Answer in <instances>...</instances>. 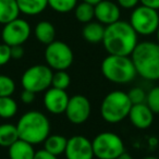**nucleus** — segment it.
<instances>
[{"instance_id": "1", "label": "nucleus", "mask_w": 159, "mask_h": 159, "mask_svg": "<svg viewBox=\"0 0 159 159\" xmlns=\"http://www.w3.org/2000/svg\"><path fill=\"white\" fill-rule=\"evenodd\" d=\"M137 36L130 22L119 20L105 27L102 43L109 55L130 57L139 44Z\"/></svg>"}, {"instance_id": "2", "label": "nucleus", "mask_w": 159, "mask_h": 159, "mask_svg": "<svg viewBox=\"0 0 159 159\" xmlns=\"http://www.w3.org/2000/svg\"><path fill=\"white\" fill-rule=\"evenodd\" d=\"M137 75L147 81L159 80V44L155 42L139 43L131 55Z\"/></svg>"}, {"instance_id": "3", "label": "nucleus", "mask_w": 159, "mask_h": 159, "mask_svg": "<svg viewBox=\"0 0 159 159\" xmlns=\"http://www.w3.org/2000/svg\"><path fill=\"white\" fill-rule=\"evenodd\" d=\"M19 137L32 145H38L50 134V121L40 111L31 110L22 115L16 123Z\"/></svg>"}, {"instance_id": "4", "label": "nucleus", "mask_w": 159, "mask_h": 159, "mask_svg": "<svg viewBox=\"0 0 159 159\" xmlns=\"http://www.w3.org/2000/svg\"><path fill=\"white\" fill-rule=\"evenodd\" d=\"M100 70L106 80L115 84H128L137 75L129 56L109 55L102 60Z\"/></svg>"}, {"instance_id": "5", "label": "nucleus", "mask_w": 159, "mask_h": 159, "mask_svg": "<svg viewBox=\"0 0 159 159\" xmlns=\"http://www.w3.org/2000/svg\"><path fill=\"white\" fill-rule=\"evenodd\" d=\"M132 102L128 94L122 91H112L104 97L100 105V116L108 123H119L129 117Z\"/></svg>"}, {"instance_id": "6", "label": "nucleus", "mask_w": 159, "mask_h": 159, "mask_svg": "<svg viewBox=\"0 0 159 159\" xmlns=\"http://www.w3.org/2000/svg\"><path fill=\"white\" fill-rule=\"evenodd\" d=\"M53 71L45 64H35L24 71L21 77L23 89L35 94L45 92L51 87Z\"/></svg>"}, {"instance_id": "7", "label": "nucleus", "mask_w": 159, "mask_h": 159, "mask_svg": "<svg viewBox=\"0 0 159 159\" xmlns=\"http://www.w3.org/2000/svg\"><path fill=\"white\" fill-rule=\"evenodd\" d=\"M94 156L97 159H116L124 152V143L113 132H102L92 141Z\"/></svg>"}, {"instance_id": "8", "label": "nucleus", "mask_w": 159, "mask_h": 159, "mask_svg": "<svg viewBox=\"0 0 159 159\" xmlns=\"http://www.w3.org/2000/svg\"><path fill=\"white\" fill-rule=\"evenodd\" d=\"M129 22L137 35H152L156 33L159 27L158 10L152 9L143 5L137 6L133 9Z\"/></svg>"}, {"instance_id": "9", "label": "nucleus", "mask_w": 159, "mask_h": 159, "mask_svg": "<svg viewBox=\"0 0 159 159\" xmlns=\"http://www.w3.org/2000/svg\"><path fill=\"white\" fill-rule=\"evenodd\" d=\"M74 55L68 44L61 40H53L45 49V60L51 70L63 71L73 63Z\"/></svg>"}, {"instance_id": "10", "label": "nucleus", "mask_w": 159, "mask_h": 159, "mask_svg": "<svg viewBox=\"0 0 159 159\" xmlns=\"http://www.w3.org/2000/svg\"><path fill=\"white\" fill-rule=\"evenodd\" d=\"M32 29L30 23L24 19L16 18L13 21L3 25L1 38L5 44L10 47L23 45L30 38Z\"/></svg>"}, {"instance_id": "11", "label": "nucleus", "mask_w": 159, "mask_h": 159, "mask_svg": "<svg viewBox=\"0 0 159 159\" xmlns=\"http://www.w3.org/2000/svg\"><path fill=\"white\" fill-rule=\"evenodd\" d=\"M92 112L91 102L84 95H74L70 97L64 111L66 117L71 123L82 124L89 120Z\"/></svg>"}, {"instance_id": "12", "label": "nucleus", "mask_w": 159, "mask_h": 159, "mask_svg": "<svg viewBox=\"0 0 159 159\" xmlns=\"http://www.w3.org/2000/svg\"><path fill=\"white\" fill-rule=\"evenodd\" d=\"M66 159H94L92 141L83 135H74L66 142Z\"/></svg>"}, {"instance_id": "13", "label": "nucleus", "mask_w": 159, "mask_h": 159, "mask_svg": "<svg viewBox=\"0 0 159 159\" xmlns=\"http://www.w3.org/2000/svg\"><path fill=\"white\" fill-rule=\"evenodd\" d=\"M68 93L64 89L49 87L44 95V106L47 111L52 115H61L64 113L69 102Z\"/></svg>"}, {"instance_id": "14", "label": "nucleus", "mask_w": 159, "mask_h": 159, "mask_svg": "<svg viewBox=\"0 0 159 159\" xmlns=\"http://www.w3.org/2000/svg\"><path fill=\"white\" fill-rule=\"evenodd\" d=\"M95 8V19L97 22L102 25H110L120 20L121 10L118 3H115L111 0H102Z\"/></svg>"}, {"instance_id": "15", "label": "nucleus", "mask_w": 159, "mask_h": 159, "mask_svg": "<svg viewBox=\"0 0 159 159\" xmlns=\"http://www.w3.org/2000/svg\"><path fill=\"white\" fill-rule=\"evenodd\" d=\"M129 119L131 123L139 130H146L152 124L154 121V112L150 110V108L145 104H136L132 105Z\"/></svg>"}, {"instance_id": "16", "label": "nucleus", "mask_w": 159, "mask_h": 159, "mask_svg": "<svg viewBox=\"0 0 159 159\" xmlns=\"http://www.w3.org/2000/svg\"><path fill=\"white\" fill-rule=\"evenodd\" d=\"M35 154L34 145L21 139L12 144L8 150L9 159H34Z\"/></svg>"}, {"instance_id": "17", "label": "nucleus", "mask_w": 159, "mask_h": 159, "mask_svg": "<svg viewBox=\"0 0 159 159\" xmlns=\"http://www.w3.org/2000/svg\"><path fill=\"white\" fill-rule=\"evenodd\" d=\"M34 35L38 42L47 46L55 40L56 29L52 23L49 21H40L34 29Z\"/></svg>"}, {"instance_id": "18", "label": "nucleus", "mask_w": 159, "mask_h": 159, "mask_svg": "<svg viewBox=\"0 0 159 159\" xmlns=\"http://www.w3.org/2000/svg\"><path fill=\"white\" fill-rule=\"evenodd\" d=\"M16 2L21 13L29 16H38L48 7V0H16Z\"/></svg>"}, {"instance_id": "19", "label": "nucleus", "mask_w": 159, "mask_h": 159, "mask_svg": "<svg viewBox=\"0 0 159 159\" xmlns=\"http://www.w3.org/2000/svg\"><path fill=\"white\" fill-rule=\"evenodd\" d=\"M104 34H105V25H102L99 22H89L86 23L85 26L83 27L82 35L86 42L91 43V44H98L102 43L104 39Z\"/></svg>"}, {"instance_id": "20", "label": "nucleus", "mask_w": 159, "mask_h": 159, "mask_svg": "<svg viewBox=\"0 0 159 159\" xmlns=\"http://www.w3.org/2000/svg\"><path fill=\"white\" fill-rule=\"evenodd\" d=\"M20 9L16 0H0V24H7L19 18Z\"/></svg>"}, {"instance_id": "21", "label": "nucleus", "mask_w": 159, "mask_h": 159, "mask_svg": "<svg viewBox=\"0 0 159 159\" xmlns=\"http://www.w3.org/2000/svg\"><path fill=\"white\" fill-rule=\"evenodd\" d=\"M68 139L60 134H49L44 141V149L55 156H60L64 154Z\"/></svg>"}, {"instance_id": "22", "label": "nucleus", "mask_w": 159, "mask_h": 159, "mask_svg": "<svg viewBox=\"0 0 159 159\" xmlns=\"http://www.w3.org/2000/svg\"><path fill=\"white\" fill-rule=\"evenodd\" d=\"M19 137L18 128L13 123H2L0 124V146L8 147L16 143Z\"/></svg>"}, {"instance_id": "23", "label": "nucleus", "mask_w": 159, "mask_h": 159, "mask_svg": "<svg viewBox=\"0 0 159 159\" xmlns=\"http://www.w3.org/2000/svg\"><path fill=\"white\" fill-rule=\"evenodd\" d=\"M74 11V16L79 22L81 23H89L93 21V19L95 18V8L93 5L87 2H81L77 3Z\"/></svg>"}, {"instance_id": "24", "label": "nucleus", "mask_w": 159, "mask_h": 159, "mask_svg": "<svg viewBox=\"0 0 159 159\" xmlns=\"http://www.w3.org/2000/svg\"><path fill=\"white\" fill-rule=\"evenodd\" d=\"M18 102L12 96L0 97V118L1 119H11L18 113Z\"/></svg>"}, {"instance_id": "25", "label": "nucleus", "mask_w": 159, "mask_h": 159, "mask_svg": "<svg viewBox=\"0 0 159 159\" xmlns=\"http://www.w3.org/2000/svg\"><path fill=\"white\" fill-rule=\"evenodd\" d=\"M77 5V0H48V7L58 13H69Z\"/></svg>"}, {"instance_id": "26", "label": "nucleus", "mask_w": 159, "mask_h": 159, "mask_svg": "<svg viewBox=\"0 0 159 159\" xmlns=\"http://www.w3.org/2000/svg\"><path fill=\"white\" fill-rule=\"evenodd\" d=\"M71 84V77L66 70L63 71H56L52 75V82H51V86L55 89H64L66 91Z\"/></svg>"}, {"instance_id": "27", "label": "nucleus", "mask_w": 159, "mask_h": 159, "mask_svg": "<svg viewBox=\"0 0 159 159\" xmlns=\"http://www.w3.org/2000/svg\"><path fill=\"white\" fill-rule=\"evenodd\" d=\"M16 82L8 75L0 74V97L12 96L16 92Z\"/></svg>"}, {"instance_id": "28", "label": "nucleus", "mask_w": 159, "mask_h": 159, "mask_svg": "<svg viewBox=\"0 0 159 159\" xmlns=\"http://www.w3.org/2000/svg\"><path fill=\"white\" fill-rule=\"evenodd\" d=\"M145 104L154 113H159V86H155L146 94Z\"/></svg>"}, {"instance_id": "29", "label": "nucleus", "mask_w": 159, "mask_h": 159, "mask_svg": "<svg viewBox=\"0 0 159 159\" xmlns=\"http://www.w3.org/2000/svg\"><path fill=\"white\" fill-rule=\"evenodd\" d=\"M126 94H128L132 105H136V104H143V102H145L146 94L147 93L142 87H133Z\"/></svg>"}, {"instance_id": "30", "label": "nucleus", "mask_w": 159, "mask_h": 159, "mask_svg": "<svg viewBox=\"0 0 159 159\" xmlns=\"http://www.w3.org/2000/svg\"><path fill=\"white\" fill-rule=\"evenodd\" d=\"M11 59V47L5 43L0 44V66H6Z\"/></svg>"}, {"instance_id": "31", "label": "nucleus", "mask_w": 159, "mask_h": 159, "mask_svg": "<svg viewBox=\"0 0 159 159\" xmlns=\"http://www.w3.org/2000/svg\"><path fill=\"white\" fill-rule=\"evenodd\" d=\"M117 3L120 8H123L125 10L134 9L139 6V0H117Z\"/></svg>"}, {"instance_id": "32", "label": "nucleus", "mask_w": 159, "mask_h": 159, "mask_svg": "<svg viewBox=\"0 0 159 159\" xmlns=\"http://www.w3.org/2000/svg\"><path fill=\"white\" fill-rule=\"evenodd\" d=\"M35 93L31 91H27V89H23V92L21 93V100H22L23 104L30 105L35 100Z\"/></svg>"}, {"instance_id": "33", "label": "nucleus", "mask_w": 159, "mask_h": 159, "mask_svg": "<svg viewBox=\"0 0 159 159\" xmlns=\"http://www.w3.org/2000/svg\"><path fill=\"white\" fill-rule=\"evenodd\" d=\"M24 56V48L22 45H18V46H12L11 47V58L12 59H22Z\"/></svg>"}, {"instance_id": "34", "label": "nucleus", "mask_w": 159, "mask_h": 159, "mask_svg": "<svg viewBox=\"0 0 159 159\" xmlns=\"http://www.w3.org/2000/svg\"><path fill=\"white\" fill-rule=\"evenodd\" d=\"M34 159H58V157L50 154V152H48L45 149H39L36 152Z\"/></svg>"}, {"instance_id": "35", "label": "nucleus", "mask_w": 159, "mask_h": 159, "mask_svg": "<svg viewBox=\"0 0 159 159\" xmlns=\"http://www.w3.org/2000/svg\"><path fill=\"white\" fill-rule=\"evenodd\" d=\"M141 5L155 10H159V0H139Z\"/></svg>"}, {"instance_id": "36", "label": "nucleus", "mask_w": 159, "mask_h": 159, "mask_svg": "<svg viewBox=\"0 0 159 159\" xmlns=\"http://www.w3.org/2000/svg\"><path fill=\"white\" fill-rule=\"evenodd\" d=\"M116 159H134V158H133V157L131 156L130 154H128V152H122V154L120 155L119 157H117Z\"/></svg>"}, {"instance_id": "37", "label": "nucleus", "mask_w": 159, "mask_h": 159, "mask_svg": "<svg viewBox=\"0 0 159 159\" xmlns=\"http://www.w3.org/2000/svg\"><path fill=\"white\" fill-rule=\"evenodd\" d=\"M84 2H87V3H91V5H93V6H96L98 2H100L102 0H83Z\"/></svg>"}, {"instance_id": "38", "label": "nucleus", "mask_w": 159, "mask_h": 159, "mask_svg": "<svg viewBox=\"0 0 159 159\" xmlns=\"http://www.w3.org/2000/svg\"><path fill=\"white\" fill-rule=\"evenodd\" d=\"M143 159H158L157 157H155V156H147V157H145V158H143Z\"/></svg>"}, {"instance_id": "39", "label": "nucleus", "mask_w": 159, "mask_h": 159, "mask_svg": "<svg viewBox=\"0 0 159 159\" xmlns=\"http://www.w3.org/2000/svg\"><path fill=\"white\" fill-rule=\"evenodd\" d=\"M156 36H157V43L159 44V27H158V30H157V32H156Z\"/></svg>"}]
</instances>
